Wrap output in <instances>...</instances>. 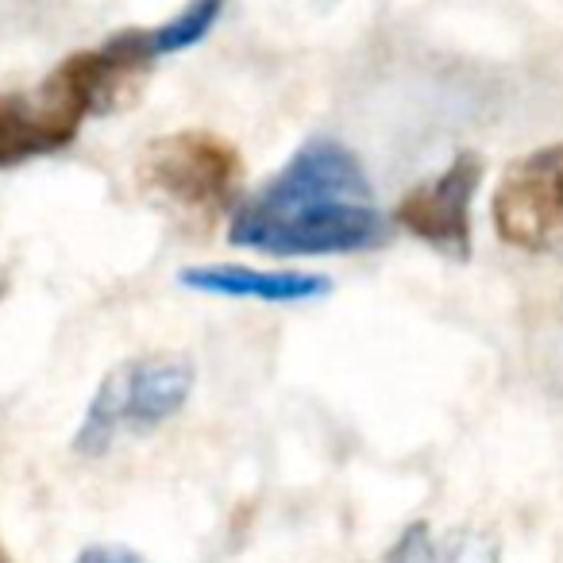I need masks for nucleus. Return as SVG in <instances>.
Instances as JSON below:
<instances>
[{
  "label": "nucleus",
  "mask_w": 563,
  "mask_h": 563,
  "mask_svg": "<svg viewBox=\"0 0 563 563\" xmlns=\"http://www.w3.org/2000/svg\"><path fill=\"white\" fill-rule=\"evenodd\" d=\"M390 235L371 178L352 147L329 135L306 140L278 174L232 209L228 240L271 258L355 255Z\"/></svg>",
  "instance_id": "1"
},
{
  "label": "nucleus",
  "mask_w": 563,
  "mask_h": 563,
  "mask_svg": "<svg viewBox=\"0 0 563 563\" xmlns=\"http://www.w3.org/2000/svg\"><path fill=\"white\" fill-rule=\"evenodd\" d=\"M155 63L151 27H128L66 55L35 93H0V170L70 147L89 117L132 104Z\"/></svg>",
  "instance_id": "2"
},
{
  "label": "nucleus",
  "mask_w": 563,
  "mask_h": 563,
  "mask_svg": "<svg viewBox=\"0 0 563 563\" xmlns=\"http://www.w3.org/2000/svg\"><path fill=\"white\" fill-rule=\"evenodd\" d=\"M135 178L147 194L197 217H217L240 205L243 158L224 135L205 128L158 135L143 147Z\"/></svg>",
  "instance_id": "3"
},
{
  "label": "nucleus",
  "mask_w": 563,
  "mask_h": 563,
  "mask_svg": "<svg viewBox=\"0 0 563 563\" xmlns=\"http://www.w3.org/2000/svg\"><path fill=\"white\" fill-rule=\"evenodd\" d=\"M494 232L521 251H544L563 235V143L514 158L490 201Z\"/></svg>",
  "instance_id": "4"
},
{
  "label": "nucleus",
  "mask_w": 563,
  "mask_h": 563,
  "mask_svg": "<svg viewBox=\"0 0 563 563\" xmlns=\"http://www.w3.org/2000/svg\"><path fill=\"white\" fill-rule=\"evenodd\" d=\"M483 181V158L475 151H460L448 170L432 181L413 186L394 209V224L413 240L444 251L452 258L471 255V201Z\"/></svg>",
  "instance_id": "5"
},
{
  "label": "nucleus",
  "mask_w": 563,
  "mask_h": 563,
  "mask_svg": "<svg viewBox=\"0 0 563 563\" xmlns=\"http://www.w3.org/2000/svg\"><path fill=\"white\" fill-rule=\"evenodd\" d=\"M117 390L124 429H155L181 413L194 394L197 371L186 355H143L104 375Z\"/></svg>",
  "instance_id": "6"
},
{
  "label": "nucleus",
  "mask_w": 563,
  "mask_h": 563,
  "mask_svg": "<svg viewBox=\"0 0 563 563\" xmlns=\"http://www.w3.org/2000/svg\"><path fill=\"white\" fill-rule=\"evenodd\" d=\"M178 282L186 290L212 294V298L235 301H263V306H309L332 294V282L324 274L306 271H258L240 263H209L178 271Z\"/></svg>",
  "instance_id": "7"
},
{
  "label": "nucleus",
  "mask_w": 563,
  "mask_h": 563,
  "mask_svg": "<svg viewBox=\"0 0 563 563\" xmlns=\"http://www.w3.org/2000/svg\"><path fill=\"white\" fill-rule=\"evenodd\" d=\"M386 563H498V544L483 532H448L437 540L429 525H409Z\"/></svg>",
  "instance_id": "8"
},
{
  "label": "nucleus",
  "mask_w": 563,
  "mask_h": 563,
  "mask_svg": "<svg viewBox=\"0 0 563 563\" xmlns=\"http://www.w3.org/2000/svg\"><path fill=\"white\" fill-rule=\"evenodd\" d=\"M220 12H224V0H189L178 16H170L166 24L151 27V40H155L158 58L197 47V43H201L205 35L217 27Z\"/></svg>",
  "instance_id": "9"
},
{
  "label": "nucleus",
  "mask_w": 563,
  "mask_h": 563,
  "mask_svg": "<svg viewBox=\"0 0 563 563\" xmlns=\"http://www.w3.org/2000/svg\"><path fill=\"white\" fill-rule=\"evenodd\" d=\"M78 563H147L143 555H135L132 548H117V544H93L78 555Z\"/></svg>",
  "instance_id": "10"
},
{
  "label": "nucleus",
  "mask_w": 563,
  "mask_h": 563,
  "mask_svg": "<svg viewBox=\"0 0 563 563\" xmlns=\"http://www.w3.org/2000/svg\"><path fill=\"white\" fill-rule=\"evenodd\" d=\"M0 563H4V555H0Z\"/></svg>",
  "instance_id": "11"
}]
</instances>
